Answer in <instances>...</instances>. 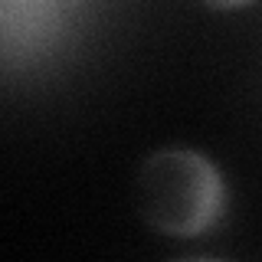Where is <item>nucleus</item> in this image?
<instances>
[{"label":"nucleus","instance_id":"2","mask_svg":"<svg viewBox=\"0 0 262 262\" xmlns=\"http://www.w3.org/2000/svg\"><path fill=\"white\" fill-rule=\"evenodd\" d=\"M196 4L210 7V10H236V7H246L252 0H196Z\"/></svg>","mask_w":262,"mask_h":262},{"label":"nucleus","instance_id":"1","mask_svg":"<svg viewBox=\"0 0 262 262\" xmlns=\"http://www.w3.org/2000/svg\"><path fill=\"white\" fill-rule=\"evenodd\" d=\"M135 203L144 223L164 236H200L226 207V184L207 154L190 147L154 151L135 174Z\"/></svg>","mask_w":262,"mask_h":262}]
</instances>
